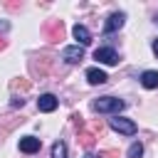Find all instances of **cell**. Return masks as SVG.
Returning a JSON list of instances; mask_svg holds the SVG:
<instances>
[{"instance_id":"cell-1","label":"cell","mask_w":158,"mask_h":158,"mask_svg":"<svg viewBox=\"0 0 158 158\" xmlns=\"http://www.w3.org/2000/svg\"><path fill=\"white\" fill-rule=\"evenodd\" d=\"M123 106H126V101L116 99V96H99L91 104L94 111H99V114H114V116H118V111H123Z\"/></svg>"},{"instance_id":"cell-2","label":"cell","mask_w":158,"mask_h":158,"mask_svg":"<svg viewBox=\"0 0 158 158\" xmlns=\"http://www.w3.org/2000/svg\"><path fill=\"white\" fill-rule=\"evenodd\" d=\"M109 126H111L114 131L123 133V136H133V133H136V123H133L131 118H121V116H114V118L109 121Z\"/></svg>"},{"instance_id":"cell-3","label":"cell","mask_w":158,"mask_h":158,"mask_svg":"<svg viewBox=\"0 0 158 158\" xmlns=\"http://www.w3.org/2000/svg\"><path fill=\"white\" fill-rule=\"evenodd\" d=\"M94 59H99L101 64H118V52L114 47H99L94 52Z\"/></svg>"},{"instance_id":"cell-4","label":"cell","mask_w":158,"mask_h":158,"mask_svg":"<svg viewBox=\"0 0 158 158\" xmlns=\"http://www.w3.org/2000/svg\"><path fill=\"white\" fill-rule=\"evenodd\" d=\"M62 35H64V25H62V20H52V22L44 25V37H47L49 42L62 40Z\"/></svg>"},{"instance_id":"cell-5","label":"cell","mask_w":158,"mask_h":158,"mask_svg":"<svg viewBox=\"0 0 158 158\" xmlns=\"http://www.w3.org/2000/svg\"><path fill=\"white\" fill-rule=\"evenodd\" d=\"M62 59L69 62V64L81 62V59H84V47H79V44H69V47H64V49H62Z\"/></svg>"},{"instance_id":"cell-6","label":"cell","mask_w":158,"mask_h":158,"mask_svg":"<svg viewBox=\"0 0 158 158\" xmlns=\"http://www.w3.org/2000/svg\"><path fill=\"white\" fill-rule=\"evenodd\" d=\"M123 22H126V15H123V12H114V15H109V20L104 22V35H111V32L121 30Z\"/></svg>"},{"instance_id":"cell-7","label":"cell","mask_w":158,"mask_h":158,"mask_svg":"<svg viewBox=\"0 0 158 158\" xmlns=\"http://www.w3.org/2000/svg\"><path fill=\"white\" fill-rule=\"evenodd\" d=\"M57 104H59V101H57V96H54V94H42V96L37 99V109H40V111H44V114L54 111V109H57Z\"/></svg>"},{"instance_id":"cell-8","label":"cell","mask_w":158,"mask_h":158,"mask_svg":"<svg viewBox=\"0 0 158 158\" xmlns=\"http://www.w3.org/2000/svg\"><path fill=\"white\" fill-rule=\"evenodd\" d=\"M72 35H74V40H77V44H79V47H84V44H89V42H91V32H89L84 25H74Z\"/></svg>"},{"instance_id":"cell-9","label":"cell","mask_w":158,"mask_h":158,"mask_svg":"<svg viewBox=\"0 0 158 158\" xmlns=\"http://www.w3.org/2000/svg\"><path fill=\"white\" fill-rule=\"evenodd\" d=\"M20 151H22V153H37V151H40V138H35V136L20 138Z\"/></svg>"},{"instance_id":"cell-10","label":"cell","mask_w":158,"mask_h":158,"mask_svg":"<svg viewBox=\"0 0 158 158\" xmlns=\"http://www.w3.org/2000/svg\"><path fill=\"white\" fill-rule=\"evenodd\" d=\"M86 79H89V84H106V72L104 69H99V67H91V69H86Z\"/></svg>"},{"instance_id":"cell-11","label":"cell","mask_w":158,"mask_h":158,"mask_svg":"<svg viewBox=\"0 0 158 158\" xmlns=\"http://www.w3.org/2000/svg\"><path fill=\"white\" fill-rule=\"evenodd\" d=\"M141 84H143L146 89H158V72H153V69L143 72V74H141Z\"/></svg>"},{"instance_id":"cell-12","label":"cell","mask_w":158,"mask_h":158,"mask_svg":"<svg viewBox=\"0 0 158 158\" xmlns=\"http://www.w3.org/2000/svg\"><path fill=\"white\" fill-rule=\"evenodd\" d=\"M52 158H67V146H64L62 141H57V143L52 146Z\"/></svg>"},{"instance_id":"cell-13","label":"cell","mask_w":158,"mask_h":158,"mask_svg":"<svg viewBox=\"0 0 158 158\" xmlns=\"http://www.w3.org/2000/svg\"><path fill=\"white\" fill-rule=\"evenodd\" d=\"M94 138H96V133H94V131H86V128H81V133H79V141H81L84 146H91V143H94Z\"/></svg>"},{"instance_id":"cell-14","label":"cell","mask_w":158,"mask_h":158,"mask_svg":"<svg viewBox=\"0 0 158 158\" xmlns=\"http://www.w3.org/2000/svg\"><path fill=\"white\" fill-rule=\"evenodd\" d=\"M10 86H12L15 91H17V89H20V91H27V89H30V81H27V79H12Z\"/></svg>"},{"instance_id":"cell-15","label":"cell","mask_w":158,"mask_h":158,"mask_svg":"<svg viewBox=\"0 0 158 158\" xmlns=\"http://www.w3.org/2000/svg\"><path fill=\"white\" fill-rule=\"evenodd\" d=\"M143 156V146L136 141V143H131V148H128V158H141Z\"/></svg>"},{"instance_id":"cell-16","label":"cell","mask_w":158,"mask_h":158,"mask_svg":"<svg viewBox=\"0 0 158 158\" xmlns=\"http://www.w3.org/2000/svg\"><path fill=\"white\" fill-rule=\"evenodd\" d=\"M96 158H118V151L116 148H106V151H99Z\"/></svg>"},{"instance_id":"cell-17","label":"cell","mask_w":158,"mask_h":158,"mask_svg":"<svg viewBox=\"0 0 158 158\" xmlns=\"http://www.w3.org/2000/svg\"><path fill=\"white\" fill-rule=\"evenodd\" d=\"M153 54L158 57V40H153Z\"/></svg>"},{"instance_id":"cell-18","label":"cell","mask_w":158,"mask_h":158,"mask_svg":"<svg viewBox=\"0 0 158 158\" xmlns=\"http://www.w3.org/2000/svg\"><path fill=\"white\" fill-rule=\"evenodd\" d=\"M2 47H5V40H0V49H2Z\"/></svg>"}]
</instances>
